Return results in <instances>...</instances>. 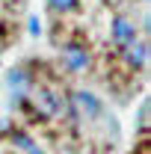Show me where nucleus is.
<instances>
[{"label": "nucleus", "mask_w": 151, "mask_h": 154, "mask_svg": "<svg viewBox=\"0 0 151 154\" xmlns=\"http://www.w3.org/2000/svg\"><path fill=\"white\" fill-rule=\"evenodd\" d=\"M39 110H45V113H57L59 110V101H57V95H54V92H48V89H45V92H39Z\"/></svg>", "instance_id": "obj_5"}, {"label": "nucleus", "mask_w": 151, "mask_h": 154, "mask_svg": "<svg viewBox=\"0 0 151 154\" xmlns=\"http://www.w3.org/2000/svg\"><path fill=\"white\" fill-rule=\"evenodd\" d=\"M128 59H131V65H145V59H148V45H128Z\"/></svg>", "instance_id": "obj_4"}, {"label": "nucleus", "mask_w": 151, "mask_h": 154, "mask_svg": "<svg viewBox=\"0 0 151 154\" xmlns=\"http://www.w3.org/2000/svg\"><path fill=\"white\" fill-rule=\"evenodd\" d=\"M65 65H68L71 71H83V68L89 65V54H86L80 45H68V48H65Z\"/></svg>", "instance_id": "obj_1"}, {"label": "nucleus", "mask_w": 151, "mask_h": 154, "mask_svg": "<svg viewBox=\"0 0 151 154\" xmlns=\"http://www.w3.org/2000/svg\"><path fill=\"white\" fill-rule=\"evenodd\" d=\"M139 125H142V128H148V101L142 104V119H139Z\"/></svg>", "instance_id": "obj_9"}, {"label": "nucleus", "mask_w": 151, "mask_h": 154, "mask_svg": "<svg viewBox=\"0 0 151 154\" xmlns=\"http://www.w3.org/2000/svg\"><path fill=\"white\" fill-rule=\"evenodd\" d=\"M15 145H21L24 151H30V154H42V148H36V145H33V139H30V136H24V134H15Z\"/></svg>", "instance_id": "obj_6"}, {"label": "nucleus", "mask_w": 151, "mask_h": 154, "mask_svg": "<svg viewBox=\"0 0 151 154\" xmlns=\"http://www.w3.org/2000/svg\"><path fill=\"white\" fill-rule=\"evenodd\" d=\"M133 36H136V27H133L131 21H125V18L113 21V38L119 42V45H131Z\"/></svg>", "instance_id": "obj_2"}, {"label": "nucleus", "mask_w": 151, "mask_h": 154, "mask_svg": "<svg viewBox=\"0 0 151 154\" xmlns=\"http://www.w3.org/2000/svg\"><path fill=\"white\" fill-rule=\"evenodd\" d=\"M74 101H77V107L83 110V116H89V119H95V116L101 113V101H98L92 92H77Z\"/></svg>", "instance_id": "obj_3"}, {"label": "nucleus", "mask_w": 151, "mask_h": 154, "mask_svg": "<svg viewBox=\"0 0 151 154\" xmlns=\"http://www.w3.org/2000/svg\"><path fill=\"white\" fill-rule=\"evenodd\" d=\"M9 83H12V86H24V83H27V74H24V71H12V74H9Z\"/></svg>", "instance_id": "obj_8"}, {"label": "nucleus", "mask_w": 151, "mask_h": 154, "mask_svg": "<svg viewBox=\"0 0 151 154\" xmlns=\"http://www.w3.org/2000/svg\"><path fill=\"white\" fill-rule=\"evenodd\" d=\"M51 3V9H57V12H65V9H71L77 0H48Z\"/></svg>", "instance_id": "obj_7"}]
</instances>
